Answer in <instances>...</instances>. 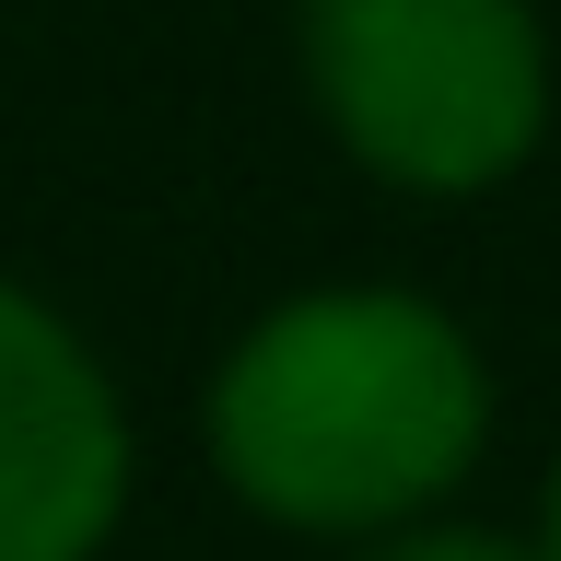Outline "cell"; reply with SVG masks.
<instances>
[{
	"label": "cell",
	"instance_id": "cell-1",
	"mask_svg": "<svg viewBox=\"0 0 561 561\" xmlns=\"http://www.w3.org/2000/svg\"><path fill=\"white\" fill-rule=\"evenodd\" d=\"M491 433V375L468 328L421 293H305L257 316L210 375V456L280 526L386 538L468 480Z\"/></svg>",
	"mask_w": 561,
	"mask_h": 561
},
{
	"label": "cell",
	"instance_id": "cell-2",
	"mask_svg": "<svg viewBox=\"0 0 561 561\" xmlns=\"http://www.w3.org/2000/svg\"><path fill=\"white\" fill-rule=\"evenodd\" d=\"M305 82L328 129L421 199L515 175L550 129V47L526 0H305Z\"/></svg>",
	"mask_w": 561,
	"mask_h": 561
},
{
	"label": "cell",
	"instance_id": "cell-3",
	"mask_svg": "<svg viewBox=\"0 0 561 561\" xmlns=\"http://www.w3.org/2000/svg\"><path fill=\"white\" fill-rule=\"evenodd\" d=\"M129 491V421L94 351L0 280V561H94Z\"/></svg>",
	"mask_w": 561,
	"mask_h": 561
},
{
	"label": "cell",
	"instance_id": "cell-4",
	"mask_svg": "<svg viewBox=\"0 0 561 561\" xmlns=\"http://www.w3.org/2000/svg\"><path fill=\"white\" fill-rule=\"evenodd\" d=\"M351 561H538V550L480 538V526H421V538H386V550H351Z\"/></svg>",
	"mask_w": 561,
	"mask_h": 561
},
{
	"label": "cell",
	"instance_id": "cell-5",
	"mask_svg": "<svg viewBox=\"0 0 561 561\" xmlns=\"http://www.w3.org/2000/svg\"><path fill=\"white\" fill-rule=\"evenodd\" d=\"M538 561H561V468H550V538H538Z\"/></svg>",
	"mask_w": 561,
	"mask_h": 561
}]
</instances>
